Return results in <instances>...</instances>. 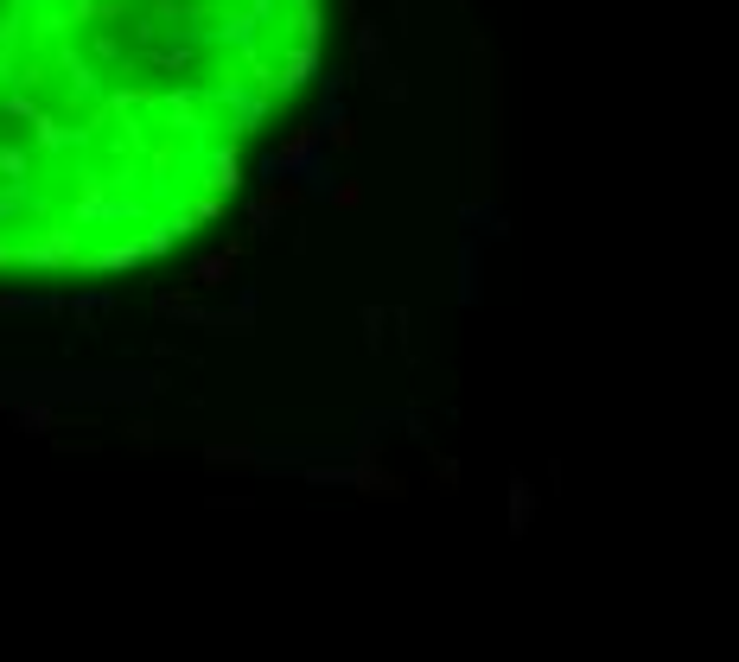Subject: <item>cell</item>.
Wrapping results in <instances>:
<instances>
[{
    "instance_id": "1",
    "label": "cell",
    "mask_w": 739,
    "mask_h": 662,
    "mask_svg": "<svg viewBox=\"0 0 739 662\" xmlns=\"http://www.w3.org/2000/svg\"><path fill=\"white\" fill-rule=\"evenodd\" d=\"M223 274H230V249L211 255V261H198V287H223Z\"/></svg>"
}]
</instances>
